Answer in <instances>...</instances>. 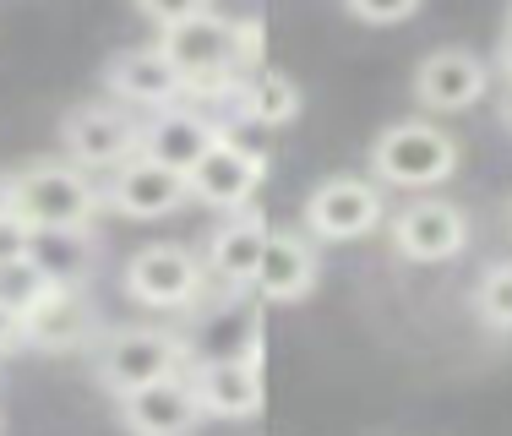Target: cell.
<instances>
[{"label": "cell", "mask_w": 512, "mask_h": 436, "mask_svg": "<svg viewBox=\"0 0 512 436\" xmlns=\"http://www.w3.org/2000/svg\"><path fill=\"white\" fill-rule=\"evenodd\" d=\"M458 169V137L442 131L436 120H398L376 137L371 148V180L398 191H431L453 180Z\"/></svg>", "instance_id": "obj_1"}, {"label": "cell", "mask_w": 512, "mask_h": 436, "mask_svg": "<svg viewBox=\"0 0 512 436\" xmlns=\"http://www.w3.org/2000/svg\"><path fill=\"white\" fill-rule=\"evenodd\" d=\"M186 366H191L186 333H164V327H120V333H104L93 344V371L115 398L158 377H175Z\"/></svg>", "instance_id": "obj_2"}, {"label": "cell", "mask_w": 512, "mask_h": 436, "mask_svg": "<svg viewBox=\"0 0 512 436\" xmlns=\"http://www.w3.org/2000/svg\"><path fill=\"white\" fill-rule=\"evenodd\" d=\"M17 186V213L33 229H93L99 218V191H93L88 169L55 159V164H28L22 175H11Z\"/></svg>", "instance_id": "obj_3"}, {"label": "cell", "mask_w": 512, "mask_h": 436, "mask_svg": "<svg viewBox=\"0 0 512 436\" xmlns=\"http://www.w3.org/2000/svg\"><path fill=\"white\" fill-rule=\"evenodd\" d=\"M99 338V306L88 300L82 284H50L39 306L17 317V344L39 349V355H77V349H93Z\"/></svg>", "instance_id": "obj_4"}, {"label": "cell", "mask_w": 512, "mask_h": 436, "mask_svg": "<svg viewBox=\"0 0 512 436\" xmlns=\"http://www.w3.org/2000/svg\"><path fill=\"white\" fill-rule=\"evenodd\" d=\"M126 295L137 300V306L148 311H191V300L202 295L207 284V268L197 251L175 246V240H153V246H142L137 257L126 262Z\"/></svg>", "instance_id": "obj_5"}, {"label": "cell", "mask_w": 512, "mask_h": 436, "mask_svg": "<svg viewBox=\"0 0 512 436\" xmlns=\"http://www.w3.org/2000/svg\"><path fill=\"white\" fill-rule=\"evenodd\" d=\"M60 142H66V159L82 169H115L131 153H142V120H131L126 104H82L66 109L60 120Z\"/></svg>", "instance_id": "obj_6"}, {"label": "cell", "mask_w": 512, "mask_h": 436, "mask_svg": "<svg viewBox=\"0 0 512 436\" xmlns=\"http://www.w3.org/2000/svg\"><path fill=\"white\" fill-rule=\"evenodd\" d=\"M267 175V159L256 148H246V142L235 137V131H218V142L202 153L197 164H191V197L202 202V208H218V213H235L246 208V202L256 197V186H262Z\"/></svg>", "instance_id": "obj_7"}, {"label": "cell", "mask_w": 512, "mask_h": 436, "mask_svg": "<svg viewBox=\"0 0 512 436\" xmlns=\"http://www.w3.org/2000/svg\"><path fill=\"white\" fill-rule=\"evenodd\" d=\"M202 420H207V409H202L191 371H175V377H158L148 387L120 393V426L131 436H191Z\"/></svg>", "instance_id": "obj_8"}, {"label": "cell", "mask_w": 512, "mask_h": 436, "mask_svg": "<svg viewBox=\"0 0 512 436\" xmlns=\"http://www.w3.org/2000/svg\"><path fill=\"white\" fill-rule=\"evenodd\" d=\"M387 218L382 186L360 175H333L306 197V235L311 240H360Z\"/></svg>", "instance_id": "obj_9"}, {"label": "cell", "mask_w": 512, "mask_h": 436, "mask_svg": "<svg viewBox=\"0 0 512 436\" xmlns=\"http://www.w3.org/2000/svg\"><path fill=\"white\" fill-rule=\"evenodd\" d=\"M393 246L409 262H453L469 246V218H463L458 202L414 197L393 213Z\"/></svg>", "instance_id": "obj_10"}, {"label": "cell", "mask_w": 512, "mask_h": 436, "mask_svg": "<svg viewBox=\"0 0 512 436\" xmlns=\"http://www.w3.org/2000/svg\"><path fill=\"white\" fill-rule=\"evenodd\" d=\"M186 197H191V180L180 169L148 159V153H131L126 164L109 169V202H115V213L142 218V224L148 218H169Z\"/></svg>", "instance_id": "obj_11"}, {"label": "cell", "mask_w": 512, "mask_h": 436, "mask_svg": "<svg viewBox=\"0 0 512 436\" xmlns=\"http://www.w3.org/2000/svg\"><path fill=\"white\" fill-rule=\"evenodd\" d=\"M316 273H322L316 240L300 235V229H273L262 246V262H256L251 289L267 306H295V300H306L316 289Z\"/></svg>", "instance_id": "obj_12"}, {"label": "cell", "mask_w": 512, "mask_h": 436, "mask_svg": "<svg viewBox=\"0 0 512 436\" xmlns=\"http://www.w3.org/2000/svg\"><path fill=\"white\" fill-rule=\"evenodd\" d=\"M218 120L207 115L202 104H164V109H153L148 120H142V153L158 164H169V169H180V175H191V164L202 159L207 148L218 142Z\"/></svg>", "instance_id": "obj_13"}, {"label": "cell", "mask_w": 512, "mask_h": 436, "mask_svg": "<svg viewBox=\"0 0 512 436\" xmlns=\"http://www.w3.org/2000/svg\"><path fill=\"white\" fill-rule=\"evenodd\" d=\"M104 93L115 104H126V109H148L153 115V109L186 99V77L169 66L158 44H148V50H126V55L109 60L104 66Z\"/></svg>", "instance_id": "obj_14"}, {"label": "cell", "mask_w": 512, "mask_h": 436, "mask_svg": "<svg viewBox=\"0 0 512 436\" xmlns=\"http://www.w3.org/2000/svg\"><path fill=\"white\" fill-rule=\"evenodd\" d=\"M414 99L431 115H463L485 99V60L469 50H436L414 66Z\"/></svg>", "instance_id": "obj_15"}, {"label": "cell", "mask_w": 512, "mask_h": 436, "mask_svg": "<svg viewBox=\"0 0 512 436\" xmlns=\"http://www.w3.org/2000/svg\"><path fill=\"white\" fill-rule=\"evenodd\" d=\"M267 235H273V224H267L262 213H256V208H235L224 224L213 229V240H207V257H202L207 278H218L224 289H251Z\"/></svg>", "instance_id": "obj_16"}, {"label": "cell", "mask_w": 512, "mask_h": 436, "mask_svg": "<svg viewBox=\"0 0 512 436\" xmlns=\"http://www.w3.org/2000/svg\"><path fill=\"white\" fill-rule=\"evenodd\" d=\"M191 382L202 393V409L218 420H251L262 409V366L251 360H197Z\"/></svg>", "instance_id": "obj_17"}, {"label": "cell", "mask_w": 512, "mask_h": 436, "mask_svg": "<svg viewBox=\"0 0 512 436\" xmlns=\"http://www.w3.org/2000/svg\"><path fill=\"white\" fill-rule=\"evenodd\" d=\"M235 115L251 120V126H267V131L289 126V120L300 115L295 77H284V71H273V66L246 71V77H240V93H235Z\"/></svg>", "instance_id": "obj_18"}, {"label": "cell", "mask_w": 512, "mask_h": 436, "mask_svg": "<svg viewBox=\"0 0 512 436\" xmlns=\"http://www.w3.org/2000/svg\"><path fill=\"white\" fill-rule=\"evenodd\" d=\"M93 257H99L93 229H33L28 240V262H39L50 284H82L93 273Z\"/></svg>", "instance_id": "obj_19"}, {"label": "cell", "mask_w": 512, "mask_h": 436, "mask_svg": "<svg viewBox=\"0 0 512 436\" xmlns=\"http://www.w3.org/2000/svg\"><path fill=\"white\" fill-rule=\"evenodd\" d=\"M474 311H480L485 327L496 333H512V262H491L474 284Z\"/></svg>", "instance_id": "obj_20"}, {"label": "cell", "mask_w": 512, "mask_h": 436, "mask_svg": "<svg viewBox=\"0 0 512 436\" xmlns=\"http://www.w3.org/2000/svg\"><path fill=\"white\" fill-rule=\"evenodd\" d=\"M44 289H50V278L39 273V262H28V257L0 262V306H6L11 317H22V311L39 306Z\"/></svg>", "instance_id": "obj_21"}, {"label": "cell", "mask_w": 512, "mask_h": 436, "mask_svg": "<svg viewBox=\"0 0 512 436\" xmlns=\"http://www.w3.org/2000/svg\"><path fill=\"white\" fill-rule=\"evenodd\" d=\"M349 6V17H360V22H371V28H387V22H404L420 11V0H344Z\"/></svg>", "instance_id": "obj_22"}, {"label": "cell", "mask_w": 512, "mask_h": 436, "mask_svg": "<svg viewBox=\"0 0 512 436\" xmlns=\"http://www.w3.org/2000/svg\"><path fill=\"white\" fill-rule=\"evenodd\" d=\"M262 44H267V28L256 17H240L235 22V66H240V77L262 66Z\"/></svg>", "instance_id": "obj_23"}, {"label": "cell", "mask_w": 512, "mask_h": 436, "mask_svg": "<svg viewBox=\"0 0 512 436\" xmlns=\"http://www.w3.org/2000/svg\"><path fill=\"white\" fill-rule=\"evenodd\" d=\"M137 11L153 22L158 33H164V28H175V22H186V17H197V11H207V0H137Z\"/></svg>", "instance_id": "obj_24"}, {"label": "cell", "mask_w": 512, "mask_h": 436, "mask_svg": "<svg viewBox=\"0 0 512 436\" xmlns=\"http://www.w3.org/2000/svg\"><path fill=\"white\" fill-rule=\"evenodd\" d=\"M28 240H33V224H28L22 213H6V218H0V262L28 257Z\"/></svg>", "instance_id": "obj_25"}, {"label": "cell", "mask_w": 512, "mask_h": 436, "mask_svg": "<svg viewBox=\"0 0 512 436\" xmlns=\"http://www.w3.org/2000/svg\"><path fill=\"white\" fill-rule=\"evenodd\" d=\"M11 344H17V317H11L6 306H0V355H6Z\"/></svg>", "instance_id": "obj_26"}, {"label": "cell", "mask_w": 512, "mask_h": 436, "mask_svg": "<svg viewBox=\"0 0 512 436\" xmlns=\"http://www.w3.org/2000/svg\"><path fill=\"white\" fill-rule=\"evenodd\" d=\"M17 213V186H11V175H0V218Z\"/></svg>", "instance_id": "obj_27"}, {"label": "cell", "mask_w": 512, "mask_h": 436, "mask_svg": "<svg viewBox=\"0 0 512 436\" xmlns=\"http://www.w3.org/2000/svg\"><path fill=\"white\" fill-rule=\"evenodd\" d=\"M496 66H502V77H507V88H512V33L502 39V55H496Z\"/></svg>", "instance_id": "obj_28"}, {"label": "cell", "mask_w": 512, "mask_h": 436, "mask_svg": "<svg viewBox=\"0 0 512 436\" xmlns=\"http://www.w3.org/2000/svg\"><path fill=\"white\" fill-rule=\"evenodd\" d=\"M507 126H512V93H507Z\"/></svg>", "instance_id": "obj_29"}, {"label": "cell", "mask_w": 512, "mask_h": 436, "mask_svg": "<svg viewBox=\"0 0 512 436\" xmlns=\"http://www.w3.org/2000/svg\"><path fill=\"white\" fill-rule=\"evenodd\" d=\"M507 33H512V6H507Z\"/></svg>", "instance_id": "obj_30"}]
</instances>
